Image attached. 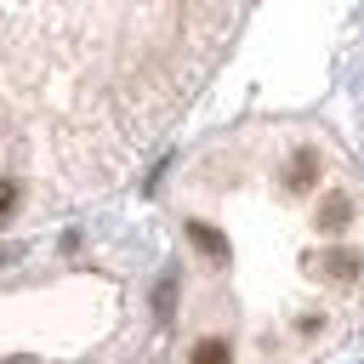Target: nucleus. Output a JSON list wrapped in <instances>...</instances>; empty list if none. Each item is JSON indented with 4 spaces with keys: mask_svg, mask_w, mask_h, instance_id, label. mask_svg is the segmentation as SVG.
I'll return each mask as SVG.
<instances>
[{
    "mask_svg": "<svg viewBox=\"0 0 364 364\" xmlns=\"http://www.w3.org/2000/svg\"><path fill=\"white\" fill-rule=\"evenodd\" d=\"M188 364H233V347H228L222 336H205V341H193Z\"/></svg>",
    "mask_w": 364,
    "mask_h": 364,
    "instance_id": "f03ea898",
    "label": "nucleus"
},
{
    "mask_svg": "<svg viewBox=\"0 0 364 364\" xmlns=\"http://www.w3.org/2000/svg\"><path fill=\"white\" fill-rule=\"evenodd\" d=\"M313 222H318V233H341V228L353 222V199H347V193H324L318 210H313Z\"/></svg>",
    "mask_w": 364,
    "mask_h": 364,
    "instance_id": "f257e3e1",
    "label": "nucleus"
},
{
    "mask_svg": "<svg viewBox=\"0 0 364 364\" xmlns=\"http://www.w3.org/2000/svg\"><path fill=\"white\" fill-rule=\"evenodd\" d=\"M188 239H193L199 250H210V262H222V256H228V239H222L216 228H205V222H188Z\"/></svg>",
    "mask_w": 364,
    "mask_h": 364,
    "instance_id": "7ed1b4c3",
    "label": "nucleus"
},
{
    "mask_svg": "<svg viewBox=\"0 0 364 364\" xmlns=\"http://www.w3.org/2000/svg\"><path fill=\"white\" fill-rule=\"evenodd\" d=\"M17 199H23V193H17V182H11V176H0V228L11 222V210H17Z\"/></svg>",
    "mask_w": 364,
    "mask_h": 364,
    "instance_id": "20e7f679",
    "label": "nucleus"
}]
</instances>
